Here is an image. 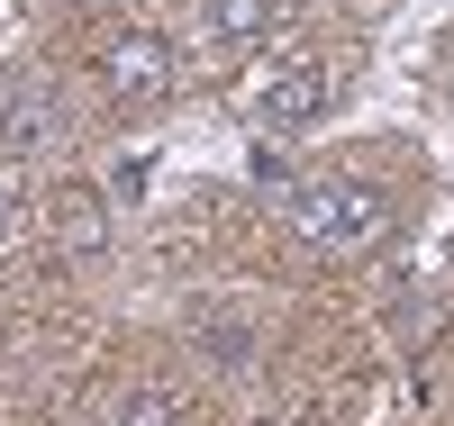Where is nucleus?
I'll return each mask as SVG.
<instances>
[{
	"label": "nucleus",
	"mask_w": 454,
	"mask_h": 426,
	"mask_svg": "<svg viewBox=\"0 0 454 426\" xmlns=\"http://www.w3.org/2000/svg\"><path fill=\"white\" fill-rule=\"evenodd\" d=\"M282 218H291V236H300V245H318V254H364V245H382V236H391V200H382L372 182H346V173L300 182Z\"/></svg>",
	"instance_id": "f257e3e1"
},
{
	"label": "nucleus",
	"mask_w": 454,
	"mask_h": 426,
	"mask_svg": "<svg viewBox=\"0 0 454 426\" xmlns=\"http://www.w3.org/2000/svg\"><path fill=\"white\" fill-rule=\"evenodd\" d=\"M327 100H336L327 64H318V55H282V64L254 82V128H263V136H300V128L327 119Z\"/></svg>",
	"instance_id": "f03ea898"
},
{
	"label": "nucleus",
	"mask_w": 454,
	"mask_h": 426,
	"mask_svg": "<svg viewBox=\"0 0 454 426\" xmlns=\"http://www.w3.org/2000/svg\"><path fill=\"white\" fill-rule=\"evenodd\" d=\"M64 136H73L64 82H55V73H19L10 100H0V145H10V154H46V145H64Z\"/></svg>",
	"instance_id": "7ed1b4c3"
},
{
	"label": "nucleus",
	"mask_w": 454,
	"mask_h": 426,
	"mask_svg": "<svg viewBox=\"0 0 454 426\" xmlns=\"http://www.w3.org/2000/svg\"><path fill=\"white\" fill-rule=\"evenodd\" d=\"M100 82H109L119 109H155L173 91V46H164V36H119V46L100 55Z\"/></svg>",
	"instance_id": "20e7f679"
},
{
	"label": "nucleus",
	"mask_w": 454,
	"mask_h": 426,
	"mask_svg": "<svg viewBox=\"0 0 454 426\" xmlns=\"http://www.w3.org/2000/svg\"><path fill=\"white\" fill-rule=\"evenodd\" d=\"M282 0H209V36H227V46H254V36H273Z\"/></svg>",
	"instance_id": "39448f33"
},
{
	"label": "nucleus",
	"mask_w": 454,
	"mask_h": 426,
	"mask_svg": "<svg viewBox=\"0 0 454 426\" xmlns=\"http://www.w3.org/2000/svg\"><path fill=\"white\" fill-rule=\"evenodd\" d=\"M55 227H64L73 254H100V245H109V209H100V190H64V218H55Z\"/></svg>",
	"instance_id": "423d86ee"
},
{
	"label": "nucleus",
	"mask_w": 454,
	"mask_h": 426,
	"mask_svg": "<svg viewBox=\"0 0 454 426\" xmlns=\"http://www.w3.org/2000/svg\"><path fill=\"white\" fill-rule=\"evenodd\" d=\"M109 426H182V399L173 391H128L119 408H109Z\"/></svg>",
	"instance_id": "0eeeda50"
},
{
	"label": "nucleus",
	"mask_w": 454,
	"mask_h": 426,
	"mask_svg": "<svg viewBox=\"0 0 454 426\" xmlns=\"http://www.w3.org/2000/svg\"><path fill=\"white\" fill-rule=\"evenodd\" d=\"M209 363H218V372H246V363H254V336H246V327H209Z\"/></svg>",
	"instance_id": "6e6552de"
},
{
	"label": "nucleus",
	"mask_w": 454,
	"mask_h": 426,
	"mask_svg": "<svg viewBox=\"0 0 454 426\" xmlns=\"http://www.w3.org/2000/svg\"><path fill=\"white\" fill-rule=\"evenodd\" d=\"M10 227H19V200H10V182H0V245H10Z\"/></svg>",
	"instance_id": "1a4fd4ad"
}]
</instances>
